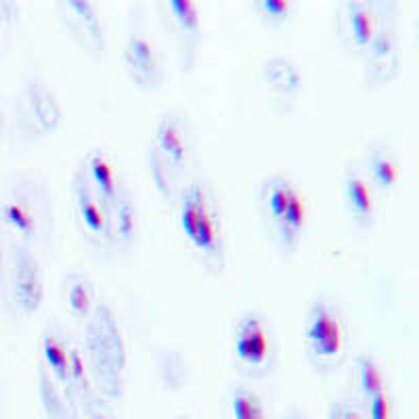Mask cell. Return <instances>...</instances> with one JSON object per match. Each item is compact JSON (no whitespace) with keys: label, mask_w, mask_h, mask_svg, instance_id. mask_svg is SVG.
Returning <instances> with one entry per match:
<instances>
[{"label":"cell","mask_w":419,"mask_h":419,"mask_svg":"<svg viewBox=\"0 0 419 419\" xmlns=\"http://www.w3.org/2000/svg\"><path fill=\"white\" fill-rule=\"evenodd\" d=\"M71 189H73V203H76L78 218H80L82 227L87 229V233L91 237L111 239L109 212L105 210L103 201L97 197V193H95V189H93V185H91L82 166L73 174Z\"/></svg>","instance_id":"8992f818"},{"label":"cell","mask_w":419,"mask_h":419,"mask_svg":"<svg viewBox=\"0 0 419 419\" xmlns=\"http://www.w3.org/2000/svg\"><path fill=\"white\" fill-rule=\"evenodd\" d=\"M306 338L317 359H338L346 342V325L338 308L325 300L315 302L308 313Z\"/></svg>","instance_id":"3957f363"},{"label":"cell","mask_w":419,"mask_h":419,"mask_svg":"<svg viewBox=\"0 0 419 419\" xmlns=\"http://www.w3.org/2000/svg\"><path fill=\"white\" fill-rule=\"evenodd\" d=\"M296 191H298L296 183L289 181L287 177H271L262 183V199L275 223L283 216Z\"/></svg>","instance_id":"7402d4cb"},{"label":"cell","mask_w":419,"mask_h":419,"mask_svg":"<svg viewBox=\"0 0 419 419\" xmlns=\"http://www.w3.org/2000/svg\"><path fill=\"white\" fill-rule=\"evenodd\" d=\"M344 195L354 220L361 227H369L375 216V197L371 185L361 174L348 170L344 177Z\"/></svg>","instance_id":"5bb4252c"},{"label":"cell","mask_w":419,"mask_h":419,"mask_svg":"<svg viewBox=\"0 0 419 419\" xmlns=\"http://www.w3.org/2000/svg\"><path fill=\"white\" fill-rule=\"evenodd\" d=\"M25 103L32 113V120L42 133H57L63 124V103L57 97V93L49 87V84L32 80L25 87Z\"/></svg>","instance_id":"9c48e42d"},{"label":"cell","mask_w":419,"mask_h":419,"mask_svg":"<svg viewBox=\"0 0 419 419\" xmlns=\"http://www.w3.org/2000/svg\"><path fill=\"white\" fill-rule=\"evenodd\" d=\"M367 166H369L371 179L375 181L377 187H382L384 191H392L396 187L398 177H400V166H398V159L392 151L373 149L369 153Z\"/></svg>","instance_id":"603a6c76"},{"label":"cell","mask_w":419,"mask_h":419,"mask_svg":"<svg viewBox=\"0 0 419 419\" xmlns=\"http://www.w3.org/2000/svg\"><path fill=\"white\" fill-rule=\"evenodd\" d=\"M258 419H267V415H262V417H258Z\"/></svg>","instance_id":"836d02e7"},{"label":"cell","mask_w":419,"mask_h":419,"mask_svg":"<svg viewBox=\"0 0 419 419\" xmlns=\"http://www.w3.org/2000/svg\"><path fill=\"white\" fill-rule=\"evenodd\" d=\"M3 262H5V258H3V237H0V279H3Z\"/></svg>","instance_id":"1f68e13d"},{"label":"cell","mask_w":419,"mask_h":419,"mask_svg":"<svg viewBox=\"0 0 419 419\" xmlns=\"http://www.w3.org/2000/svg\"><path fill=\"white\" fill-rule=\"evenodd\" d=\"M82 168H84V172H87L97 197L103 201L107 212H111V207L117 199V193L122 189L113 159L103 149H93V151H89L87 157H84Z\"/></svg>","instance_id":"30bf717a"},{"label":"cell","mask_w":419,"mask_h":419,"mask_svg":"<svg viewBox=\"0 0 419 419\" xmlns=\"http://www.w3.org/2000/svg\"><path fill=\"white\" fill-rule=\"evenodd\" d=\"M38 388H40V400L45 405V411L49 419H73V396L67 394L55 377L40 367V377H38Z\"/></svg>","instance_id":"9a60e30c"},{"label":"cell","mask_w":419,"mask_h":419,"mask_svg":"<svg viewBox=\"0 0 419 419\" xmlns=\"http://www.w3.org/2000/svg\"><path fill=\"white\" fill-rule=\"evenodd\" d=\"M262 80L279 97L296 99L302 89V69L287 57H269L262 63Z\"/></svg>","instance_id":"8fae6325"},{"label":"cell","mask_w":419,"mask_h":419,"mask_svg":"<svg viewBox=\"0 0 419 419\" xmlns=\"http://www.w3.org/2000/svg\"><path fill=\"white\" fill-rule=\"evenodd\" d=\"M327 419H344V403H335L329 411Z\"/></svg>","instance_id":"f546056e"},{"label":"cell","mask_w":419,"mask_h":419,"mask_svg":"<svg viewBox=\"0 0 419 419\" xmlns=\"http://www.w3.org/2000/svg\"><path fill=\"white\" fill-rule=\"evenodd\" d=\"M87 352L93 380L107 398H120L124 392L126 342L117 317L107 304H97L87 325Z\"/></svg>","instance_id":"6da1fadb"},{"label":"cell","mask_w":419,"mask_h":419,"mask_svg":"<svg viewBox=\"0 0 419 419\" xmlns=\"http://www.w3.org/2000/svg\"><path fill=\"white\" fill-rule=\"evenodd\" d=\"M166 7L172 21L179 25V30L185 36L195 38L199 34V11L195 3H189V0H170Z\"/></svg>","instance_id":"d4e9b609"},{"label":"cell","mask_w":419,"mask_h":419,"mask_svg":"<svg viewBox=\"0 0 419 419\" xmlns=\"http://www.w3.org/2000/svg\"><path fill=\"white\" fill-rule=\"evenodd\" d=\"M367 51L371 57L373 76H390L396 69L398 42L392 27H377Z\"/></svg>","instance_id":"2e32d148"},{"label":"cell","mask_w":419,"mask_h":419,"mask_svg":"<svg viewBox=\"0 0 419 419\" xmlns=\"http://www.w3.org/2000/svg\"><path fill=\"white\" fill-rule=\"evenodd\" d=\"M346 19H348V30H350L352 40H354V47L361 51H367L377 27H380L377 25V19H375L371 5L359 3V0L348 3L346 5Z\"/></svg>","instance_id":"ffe728a7"},{"label":"cell","mask_w":419,"mask_h":419,"mask_svg":"<svg viewBox=\"0 0 419 419\" xmlns=\"http://www.w3.org/2000/svg\"><path fill=\"white\" fill-rule=\"evenodd\" d=\"M149 170H151V177H153V183H155V187H157V191L163 195V197H168L170 199V195H172V183H170V179H172V170L170 168H168V163L157 155V151L151 147L149 149Z\"/></svg>","instance_id":"4316f807"},{"label":"cell","mask_w":419,"mask_h":419,"mask_svg":"<svg viewBox=\"0 0 419 419\" xmlns=\"http://www.w3.org/2000/svg\"><path fill=\"white\" fill-rule=\"evenodd\" d=\"M306 220H308V201H306V195L298 189L293 193L283 216L275 223L279 243L283 245V249H287V251L296 249V245L304 233Z\"/></svg>","instance_id":"4fadbf2b"},{"label":"cell","mask_w":419,"mask_h":419,"mask_svg":"<svg viewBox=\"0 0 419 419\" xmlns=\"http://www.w3.org/2000/svg\"><path fill=\"white\" fill-rule=\"evenodd\" d=\"M124 67L139 89L155 91L161 80V61L155 47L143 34H131L124 47Z\"/></svg>","instance_id":"5b68a950"},{"label":"cell","mask_w":419,"mask_h":419,"mask_svg":"<svg viewBox=\"0 0 419 419\" xmlns=\"http://www.w3.org/2000/svg\"><path fill=\"white\" fill-rule=\"evenodd\" d=\"M289 419H306V415L304 413H291Z\"/></svg>","instance_id":"d6a6232c"},{"label":"cell","mask_w":419,"mask_h":419,"mask_svg":"<svg viewBox=\"0 0 419 419\" xmlns=\"http://www.w3.org/2000/svg\"><path fill=\"white\" fill-rule=\"evenodd\" d=\"M344 419H365L359 411H354L352 407L344 405Z\"/></svg>","instance_id":"4dcf8cb0"},{"label":"cell","mask_w":419,"mask_h":419,"mask_svg":"<svg viewBox=\"0 0 419 419\" xmlns=\"http://www.w3.org/2000/svg\"><path fill=\"white\" fill-rule=\"evenodd\" d=\"M65 300L67 308L78 319H89L95 310V285L87 275H69L65 281Z\"/></svg>","instance_id":"d6986e66"},{"label":"cell","mask_w":419,"mask_h":419,"mask_svg":"<svg viewBox=\"0 0 419 419\" xmlns=\"http://www.w3.org/2000/svg\"><path fill=\"white\" fill-rule=\"evenodd\" d=\"M181 227L199 254L216 269L225 264V231L218 203L203 183H191L181 195Z\"/></svg>","instance_id":"7a4b0ae2"},{"label":"cell","mask_w":419,"mask_h":419,"mask_svg":"<svg viewBox=\"0 0 419 419\" xmlns=\"http://www.w3.org/2000/svg\"><path fill=\"white\" fill-rule=\"evenodd\" d=\"M231 409H233L235 419H258L264 415V407H262V400L258 398V394L243 386L233 390Z\"/></svg>","instance_id":"484cf974"},{"label":"cell","mask_w":419,"mask_h":419,"mask_svg":"<svg viewBox=\"0 0 419 419\" xmlns=\"http://www.w3.org/2000/svg\"><path fill=\"white\" fill-rule=\"evenodd\" d=\"M256 7H260L258 11L273 21H283L291 15V3L287 0H262V3H256Z\"/></svg>","instance_id":"f1b7e54d"},{"label":"cell","mask_w":419,"mask_h":419,"mask_svg":"<svg viewBox=\"0 0 419 419\" xmlns=\"http://www.w3.org/2000/svg\"><path fill=\"white\" fill-rule=\"evenodd\" d=\"M109 225H111V241L128 247L139 231V212L137 203L133 201L128 189L122 185L117 199L109 212Z\"/></svg>","instance_id":"7c38bea8"},{"label":"cell","mask_w":419,"mask_h":419,"mask_svg":"<svg viewBox=\"0 0 419 419\" xmlns=\"http://www.w3.org/2000/svg\"><path fill=\"white\" fill-rule=\"evenodd\" d=\"M5 220L23 237V239H34L38 233V214L32 205V199L23 195H15L11 201L5 203L3 207Z\"/></svg>","instance_id":"44dd1931"},{"label":"cell","mask_w":419,"mask_h":419,"mask_svg":"<svg viewBox=\"0 0 419 419\" xmlns=\"http://www.w3.org/2000/svg\"><path fill=\"white\" fill-rule=\"evenodd\" d=\"M172 172H181L189 157V133L181 115L163 113L155 124L151 145Z\"/></svg>","instance_id":"52a82bcc"},{"label":"cell","mask_w":419,"mask_h":419,"mask_svg":"<svg viewBox=\"0 0 419 419\" xmlns=\"http://www.w3.org/2000/svg\"><path fill=\"white\" fill-rule=\"evenodd\" d=\"M63 7L67 9L71 21L84 34L87 45H91L95 51H103L105 49V32H103L97 9L91 3H80V0H71V3H65Z\"/></svg>","instance_id":"ac0fdd59"},{"label":"cell","mask_w":419,"mask_h":419,"mask_svg":"<svg viewBox=\"0 0 419 419\" xmlns=\"http://www.w3.org/2000/svg\"><path fill=\"white\" fill-rule=\"evenodd\" d=\"M179 419H189V417H179Z\"/></svg>","instance_id":"e575fe53"},{"label":"cell","mask_w":419,"mask_h":419,"mask_svg":"<svg viewBox=\"0 0 419 419\" xmlns=\"http://www.w3.org/2000/svg\"><path fill=\"white\" fill-rule=\"evenodd\" d=\"M356 369H359V382H361V390L365 394V398H373L375 394L384 392L386 380H384V371L382 367L377 365V361L369 354H359L356 356Z\"/></svg>","instance_id":"cb8c5ba5"},{"label":"cell","mask_w":419,"mask_h":419,"mask_svg":"<svg viewBox=\"0 0 419 419\" xmlns=\"http://www.w3.org/2000/svg\"><path fill=\"white\" fill-rule=\"evenodd\" d=\"M42 359H45L47 367L51 369L53 377L57 380V384L71 394L69 390V348L65 346V342L59 338V335L51 329H47L42 333Z\"/></svg>","instance_id":"e0dca14e"},{"label":"cell","mask_w":419,"mask_h":419,"mask_svg":"<svg viewBox=\"0 0 419 419\" xmlns=\"http://www.w3.org/2000/svg\"><path fill=\"white\" fill-rule=\"evenodd\" d=\"M13 300L25 313L34 315L45 300V279L32 249L17 247L13 260Z\"/></svg>","instance_id":"277c9868"},{"label":"cell","mask_w":419,"mask_h":419,"mask_svg":"<svg viewBox=\"0 0 419 419\" xmlns=\"http://www.w3.org/2000/svg\"><path fill=\"white\" fill-rule=\"evenodd\" d=\"M369 403V419H392L394 415V403L388 392V388L380 394H375Z\"/></svg>","instance_id":"83f0119b"},{"label":"cell","mask_w":419,"mask_h":419,"mask_svg":"<svg viewBox=\"0 0 419 419\" xmlns=\"http://www.w3.org/2000/svg\"><path fill=\"white\" fill-rule=\"evenodd\" d=\"M235 352L247 367H264L271 356V335L264 319L256 313L241 317L235 329Z\"/></svg>","instance_id":"ba28073f"}]
</instances>
